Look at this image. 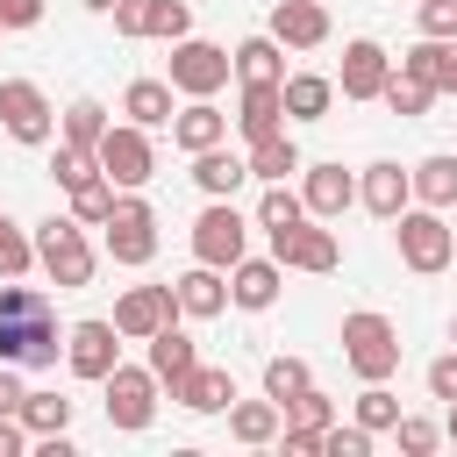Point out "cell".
Returning <instances> with one entry per match:
<instances>
[{
  "label": "cell",
  "mask_w": 457,
  "mask_h": 457,
  "mask_svg": "<svg viewBox=\"0 0 457 457\" xmlns=\"http://www.w3.org/2000/svg\"><path fill=\"white\" fill-rule=\"evenodd\" d=\"M278 107H286L278 79H250V93H243V129H250V136H264V129L278 121Z\"/></svg>",
  "instance_id": "obj_18"
},
{
  "label": "cell",
  "mask_w": 457,
  "mask_h": 457,
  "mask_svg": "<svg viewBox=\"0 0 457 457\" xmlns=\"http://www.w3.org/2000/svg\"><path fill=\"white\" fill-rule=\"evenodd\" d=\"M450 436H457V400H450Z\"/></svg>",
  "instance_id": "obj_50"
},
{
  "label": "cell",
  "mask_w": 457,
  "mask_h": 457,
  "mask_svg": "<svg viewBox=\"0 0 457 457\" xmlns=\"http://www.w3.org/2000/svg\"><path fill=\"white\" fill-rule=\"evenodd\" d=\"M193 250H200V264H236L243 257V214L236 207H207L193 221Z\"/></svg>",
  "instance_id": "obj_4"
},
{
  "label": "cell",
  "mask_w": 457,
  "mask_h": 457,
  "mask_svg": "<svg viewBox=\"0 0 457 457\" xmlns=\"http://www.w3.org/2000/svg\"><path fill=\"white\" fill-rule=\"evenodd\" d=\"M428 393L436 400H457V357H436L428 364Z\"/></svg>",
  "instance_id": "obj_43"
},
{
  "label": "cell",
  "mask_w": 457,
  "mask_h": 457,
  "mask_svg": "<svg viewBox=\"0 0 457 457\" xmlns=\"http://www.w3.org/2000/svg\"><path fill=\"white\" fill-rule=\"evenodd\" d=\"M64 129H71V143H79V150L107 136V129H100V107H93V100H71V114H64Z\"/></svg>",
  "instance_id": "obj_37"
},
{
  "label": "cell",
  "mask_w": 457,
  "mask_h": 457,
  "mask_svg": "<svg viewBox=\"0 0 457 457\" xmlns=\"http://www.w3.org/2000/svg\"><path fill=\"white\" fill-rule=\"evenodd\" d=\"M386 100H393L400 114H421V107H428V86H421V79H393V86H386Z\"/></svg>",
  "instance_id": "obj_40"
},
{
  "label": "cell",
  "mask_w": 457,
  "mask_h": 457,
  "mask_svg": "<svg viewBox=\"0 0 457 457\" xmlns=\"http://www.w3.org/2000/svg\"><path fill=\"white\" fill-rule=\"evenodd\" d=\"M14 271H29V243L0 221V278H14Z\"/></svg>",
  "instance_id": "obj_41"
},
{
  "label": "cell",
  "mask_w": 457,
  "mask_h": 457,
  "mask_svg": "<svg viewBox=\"0 0 457 457\" xmlns=\"http://www.w3.org/2000/svg\"><path fill=\"white\" fill-rule=\"evenodd\" d=\"M143 36H186V7H179V0H150Z\"/></svg>",
  "instance_id": "obj_36"
},
{
  "label": "cell",
  "mask_w": 457,
  "mask_h": 457,
  "mask_svg": "<svg viewBox=\"0 0 457 457\" xmlns=\"http://www.w3.org/2000/svg\"><path fill=\"white\" fill-rule=\"evenodd\" d=\"M0 414H21V378H14V364H0Z\"/></svg>",
  "instance_id": "obj_47"
},
{
  "label": "cell",
  "mask_w": 457,
  "mask_h": 457,
  "mask_svg": "<svg viewBox=\"0 0 457 457\" xmlns=\"http://www.w3.org/2000/svg\"><path fill=\"white\" fill-rule=\"evenodd\" d=\"M86 7H114V0H86Z\"/></svg>",
  "instance_id": "obj_51"
},
{
  "label": "cell",
  "mask_w": 457,
  "mask_h": 457,
  "mask_svg": "<svg viewBox=\"0 0 457 457\" xmlns=\"http://www.w3.org/2000/svg\"><path fill=\"white\" fill-rule=\"evenodd\" d=\"M0 114H7V129H14L21 143H43V136H50V107H43V93H36L29 79H7V86H0Z\"/></svg>",
  "instance_id": "obj_10"
},
{
  "label": "cell",
  "mask_w": 457,
  "mask_h": 457,
  "mask_svg": "<svg viewBox=\"0 0 457 457\" xmlns=\"http://www.w3.org/2000/svg\"><path fill=\"white\" fill-rule=\"evenodd\" d=\"M243 171H250V164H243V157H228V150H200V164H193V179H200L207 193H228Z\"/></svg>",
  "instance_id": "obj_25"
},
{
  "label": "cell",
  "mask_w": 457,
  "mask_h": 457,
  "mask_svg": "<svg viewBox=\"0 0 457 457\" xmlns=\"http://www.w3.org/2000/svg\"><path fill=\"white\" fill-rule=\"evenodd\" d=\"M36 14H43V0H0V21H7V29H29Z\"/></svg>",
  "instance_id": "obj_45"
},
{
  "label": "cell",
  "mask_w": 457,
  "mask_h": 457,
  "mask_svg": "<svg viewBox=\"0 0 457 457\" xmlns=\"http://www.w3.org/2000/svg\"><path fill=\"white\" fill-rule=\"evenodd\" d=\"M264 393L286 407L293 393H307V364H300V357H271V364H264Z\"/></svg>",
  "instance_id": "obj_28"
},
{
  "label": "cell",
  "mask_w": 457,
  "mask_h": 457,
  "mask_svg": "<svg viewBox=\"0 0 457 457\" xmlns=\"http://www.w3.org/2000/svg\"><path fill=\"white\" fill-rule=\"evenodd\" d=\"M293 164H300V150H293L278 129H264V136H257V150H250V171H264V179H286Z\"/></svg>",
  "instance_id": "obj_20"
},
{
  "label": "cell",
  "mask_w": 457,
  "mask_h": 457,
  "mask_svg": "<svg viewBox=\"0 0 457 457\" xmlns=\"http://www.w3.org/2000/svg\"><path fill=\"white\" fill-rule=\"evenodd\" d=\"M14 450H21V428H14L7 414H0V457H14Z\"/></svg>",
  "instance_id": "obj_48"
},
{
  "label": "cell",
  "mask_w": 457,
  "mask_h": 457,
  "mask_svg": "<svg viewBox=\"0 0 457 457\" xmlns=\"http://www.w3.org/2000/svg\"><path fill=\"white\" fill-rule=\"evenodd\" d=\"M50 171H57L64 186H79V179H93V171H86V150H79V143H71V150H57V164H50Z\"/></svg>",
  "instance_id": "obj_44"
},
{
  "label": "cell",
  "mask_w": 457,
  "mask_h": 457,
  "mask_svg": "<svg viewBox=\"0 0 457 457\" xmlns=\"http://www.w3.org/2000/svg\"><path fill=\"white\" fill-rule=\"evenodd\" d=\"M450 336H457V328H450Z\"/></svg>",
  "instance_id": "obj_52"
},
{
  "label": "cell",
  "mask_w": 457,
  "mask_h": 457,
  "mask_svg": "<svg viewBox=\"0 0 457 457\" xmlns=\"http://www.w3.org/2000/svg\"><path fill=\"white\" fill-rule=\"evenodd\" d=\"M43 264H50L57 286H86V278H93V250L79 243L71 221H43Z\"/></svg>",
  "instance_id": "obj_3"
},
{
  "label": "cell",
  "mask_w": 457,
  "mask_h": 457,
  "mask_svg": "<svg viewBox=\"0 0 457 457\" xmlns=\"http://www.w3.org/2000/svg\"><path fill=\"white\" fill-rule=\"evenodd\" d=\"M436 86H457V50H443V64H436Z\"/></svg>",
  "instance_id": "obj_49"
},
{
  "label": "cell",
  "mask_w": 457,
  "mask_h": 457,
  "mask_svg": "<svg viewBox=\"0 0 457 457\" xmlns=\"http://www.w3.org/2000/svg\"><path fill=\"white\" fill-rule=\"evenodd\" d=\"M400 257H407L414 271H443V264H450V228H443L436 214H407V221H400Z\"/></svg>",
  "instance_id": "obj_7"
},
{
  "label": "cell",
  "mask_w": 457,
  "mask_h": 457,
  "mask_svg": "<svg viewBox=\"0 0 457 457\" xmlns=\"http://www.w3.org/2000/svg\"><path fill=\"white\" fill-rule=\"evenodd\" d=\"M71 371L79 378H107L114 371V321H79L71 328Z\"/></svg>",
  "instance_id": "obj_11"
},
{
  "label": "cell",
  "mask_w": 457,
  "mask_h": 457,
  "mask_svg": "<svg viewBox=\"0 0 457 457\" xmlns=\"http://www.w3.org/2000/svg\"><path fill=\"white\" fill-rule=\"evenodd\" d=\"M236 71H243V79H278V50H271L264 36L243 43V50H236Z\"/></svg>",
  "instance_id": "obj_33"
},
{
  "label": "cell",
  "mask_w": 457,
  "mask_h": 457,
  "mask_svg": "<svg viewBox=\"0 0 457 457\" xmlns=\"http://www.w3.org/2000/svg\"><path fill=\"white\" fill-rule=\"evenodd\" d=\"M414 186H421L428 200H457V157H428V164L414 171Z\"/></svg>",
  "instance_id": "obj_31"
},
{
  "label": "cell",
  "mask_w": 457,
  "mask_h": 457,
  "mask_svg": "<svg viewBox=\"0 0 457 457\" xmlns=\"http://www.w3.org/2000/svg\"><path fill=\"white\" fill-rule=\"evenodd\" d=\"M271 293H278V271L271 264H243L236 271V300L243 307H271Z\"/></svg>",
  "instance_id": "obj_30"
},
{
  "label": "cell",
  "mask_w": 457,
  "mask_h": 457,
  "mask_svg": "<svg viewBox=\"0 0 457 457\" xmlns=\"http://www.w3.org/2000/svg\"><path fill=\"white\" fill-rule=\"evenodd\" d=\"M271 250H278L286 264H307V271H328V264H336V236H328V228H300V221L278 228Z\"/></svg>",
  "instance_id": "obj_13"
},
{
  "label": "cell",
  "mask_w": 457,
  "mask_h": 457,
  "mask_svg": "<svg viewBox=\"0 0 457 457\" xmlns=\"http://www.w3.org/2000/svg\"><path fill=\"white\" fill-rule=\"evenodd\" d=\"M343 93H350V100L386 93V50H378V43H350V57H343Z\"/></svg>",
  "instance_id": "obj_15"
},
{
  "label": "cell",
  "mask_w": 457,
  "mask_h": 457,
  "mask_svg": "<svg viewBox=\"0 0 457 457\" xmlns=\"http://www.w3.org/2000/svg\"><path fill=\"white\" fill-rule=\"evenodd\" d=\"M171 79H179L186 93H214V86L228 79V57H221L214 43H186V50L171 57Z\"/></svg>",
  "instance_id": "obj_12"
},
{
  "label": "cell",
  "mask_w": 457,
  "mask_h": 457,
  "mask_svg": "<svg viewBox=\"0 0 457 457\" xmlns=\"http://www.w3.org/2000/svg\"><path fill=\"white\" fill-rule=\"evenodd\" d=\"M171 300H179L186 314H221V278H214V271H186Z\"/></svg>",
  "instance_id": "obj_22"
},
{
  "label": "cell",
  "mask_w": 457,
  "mask_h": 457,
  "mask_svg": "<svg viewBox=\"0 0 457 457\" xmlns=\"http://www.w3.org/2000/svg\"><path fill=\"white\" fill-rule=\"evenodd\" d=\"M357 421H364V428H393V421H400V400H393V393L371 378V393L357 400Z\"/></svg>",
  "instance_id": "obj_32"
},
{
  "label": "cell",
  "mask_w": 457,
  "mask_h": 457,
  "mask_svg": "<svg viewBox=\"0 0 457 457\" xmlns=\"http://www.w3.org/2000/svg\"><path fill=\"white\" fill-rule=\"evenodd\" d=\"M271 29H278L286 43H321V36H328V14H321L314 0H278Z\"/></svg>",
  "instance_id": "obj_16"
},
{
  "label": "cell",
  "mask_w": 457,
  "mask_h": 457,
  "mask_svg": "<svg viewBox=\"0 0 457 457\" xmlns=\"http://www.w3.org/2000/svg\"><path fill=\"white\" fill-rule=\"evenodd\" d=\"M107 243H114V257H121V264H143V257L157 250V236H150V207H143V200L107 207Z\"/></svg>",
  "instance_id": "obj_6"
},
{
  "label": "cell",
  "mask_w": 457,
  "mask_h": 457,
  "mask_svg": "<svg viewBox=\"0 0 457 457\" xmlns=\"http://www.w3.org/2000/svg\"><path fill=\"white\" fill-rule=\"evenodd\" d=\"M321 450H328V457H364V450H371V428H364V421H357V428H321Z\"/></svg>",
  "instance_id": "obj_39"
},
{
  "label": "cell",
  "mask_w": 457,
  "mask_h": 457,
  "mask_svg": "<svg viewBox=\"0 0 457 457\" xmlns=\"http://www.w3.org/2000/svg\"><path fill=\"white\" fill-rule=\"evenodd\" d=\"M171 286H136L121 307H114V336H157L164 321H171Z\"/></svg>",
  "instance_id": "obj_8"
},
{
  "label": "cell",
  "mask_w": 457,
  "mask_h": 457,
  "mask_svg": "<svg viewBox=\"0 0 457 457\" xmlns=\"http://www.w3.org/2000/svg\"><path fill=\"white\" fill-rule=\"evenodd\" d=\"M257 221L278 236V228H293V221H300V200H293L286 186H271V193H264V207H257Z\"/></svg>",
  "instance_id": "obj_34"
},
{
  "label": "cell",
  "mask_w": 457,
  "mask_h": 457,
  "mask_svg": "<svg viewBox=\"0 0 457 457\" xmlns=\"http://www.w3.org/2000/svg\"><path fill=\"white\" fill-rule=\"evenodd\" d=\"M100 171L121 179V186H143V179H150V143H143L136 129H107V136H100Z\"/></svg>",
  "instance_id": "obj_9"
},
{
  "label": "cell",
  "mask_w": 457,
  "mask_h": 457,
  "mask_svg": "<svg viewBox=\"0 0 457 457\" xmlns=\"http://www.w3.org/2000/svg\"><path fill=\"white\" fill-rule=\"evenodd\" d=\"M107 421L114 428H150V371H129V364L107 371Z\"/></svg>",
  "instance_id": "obj_5"
},
{
  "label": "cell",
  "mask_w": 457,
  "mask_h": 457,
  "mask_svg": "<svg viewBox=\"0 0 457 457\" xmlns=\"http://www.w3.org/2000/svg\"><path fill=\"white\" fill-rule=\"evenodd\" d=\"M21 421H29L36 436H57V428L71 421V400H57V393H21Z\"/></svg>",
  "instance_id": "obj_23"
},
{
  "label": "cell",
  "mask_w": 457,
  "mask_h": 457,
  "mask_svg": "<svg viewBox=\"0 0 457 457\" xmlns=\"http://www.w3.org/2000/svg\"><path fill=\"white\" fill-rule=\"evenodd\" d=\"M171 393H179L186 407L214 414V407H228V400H236V378H228V371H214V364H193L186 378H171Z\"/></svg>",
  "instance_id": "obj_14"
},
{
  "label": "cell",
  "mask_w": 457,
  "mask_h": 457,
  "mask_svg": "<svg viewBox=\"0 0 457 457\" xmlns=\"http://www.w3.org/2000/svg\"><path fill=\"white\" fill-rule=\"evenodd\" d=\"M129 114H136V121H164V114H171V86L136 79V86H129Z\"/></svg>",
  "instance_id": "obj_29"
},
{
  "label": "cell",
  "mask_w": 457,
  "mask_h": 457,
  "mask_svg": "<svg viewBox=\"0 0 457 457\" xmlns=\"http://www.w3.org/2000/svg\"><path fill=\"white\" fill-rule=\"evenodd\" d=\"M393 428H400V450H428V443H436L428 421H393Z\"/></svg>",
  "instance_id": "obj_46"
},
{
  "label": "cell",
  "mask_w": 457,
  "mask_h": 457,
  "mask_svg": "<svg viewBox=\"0 0 457 457\" xmlns=\"http://www.w3.org/2000/svg\"><path fill=\"white\" fill-rule=\"evenodd\" d=\"M179 143H186L193 157L214 150V143H221V114H214V107H186V114H179Z\"/></svg>",
  "instance_id": "obj_24"
},
{
  "label": "cell",
  "mask_w": 457,
  "mask_h": 457,
  "mask_svg": "<svg viewBox=\"0 0 457 457\" xmlns=\"http://www.w3.org/2000/svg\"><path fill=\"white\" fill-rule=\"evenodd\" d=\"M278 93H286V114H321V107H328V79H314V71L286 79Z\"/></svg>",
  "instance_id": "obj_27"
},
{
  "label": "cell",
  "mask_w": 457,
  "mask_h": 457,
  "mask_svg": "<svg viewBox=\"0 0 457 457\" xmlns=\"http://www.w3.org/2000/svg\"><path fill=\"white\" fill-rule=\"evenodd\" d=\"M193 371V336H179L171 321L150 336V378H186Z\"/></svg>",
  "instance_id": "obj_17"
},
{
  "label": "cell",
  "mask_w": 457,
  "mask_h": 457,
  "mask_svg": "<svg viewBox=\"0 0 457 457\" xmlns=\"http://www.w3.org/2000/svg\"><path fill=\"white\" fill-rule=\"evenodd\" d=\"M364 200H371V214H400V200H407V171L400 164H371V179H364Z\"/></svg>",
  "instance_id": "obj_19"
},
{
  "label": "cell",
  "mask_w": 457,
  "mask_h": 457,
  "mask_svg": "<svg viewBox=\"0 0 457 457\" xmlns=\"http://www.w3.org/2000/svg\"><path fill=\"white\" fill-rule=\"evenodd\" d=\"M228 428H236L243 443H264V436L278 428V400H243V407L228 414Z\"/></svg>",
  "instance_id": "obj_26"
},
{
  "label": "cell",
  "mask_w": 457,
  "mask_h": 457,
  "mask_svg": "<svg viewBox=\"0 0 457 457\" xmlns=\"http://www.w3.org/2000/svg\"><path fill=\"white\" fill-rule=\"evenodd\" d=\"M71 207H79L86 221H107V207H114V193H107L100 179H79V186H71Z\"/></svg>",
  "instance_id": "obj_38"
},
{
  "label": "cell",
  "mask_w": 457,
  "mask_h": 457,
  "mask_svg": "<svg viewBox=\"0 0 457 457\" xmlns=\"http://www.w3.org/2000/svg\"><path fill=\"white\" fill-rule=\"evenodd\" d=\"M421 29H428V36H450V29H457V0H428V7H421Z\"/></svg>",
  "instance_id": "obj_42"
},
{
  "label": "cell",
  "mask_w": 457,
  "mask_h": 457,
  "mask_svg": "<svg viewBox=\"0 0 457 457\" xmlns=\"http://www.w3.org/2000/svg\"><path fill=\"white\" fill-rule=\"evenodd\" d=\"M343 343H350V364H357L364 378H386V371L400 364V336H393L386 314H350V321H343Z\"/></svg>",
  "instance_id": "obj_2"
},
{
  "label": "cell",
  "mask_w": 457,
  "mask_h": 457,
  "mask_svg": "<svg viewBox=\"0 0 457 457\" xmlns=\"http://www.w3.org/2000/svg\"><path fill=\"white\" fill-rule=\"evenodd\" d=\"M350 200V179H343V164H314V179H307V207L314 214H336Z\"/></svg>",
  "instance_id": "obj_21"
},
{
  "label": "cell",
  "mask_w": 457,
  "mask_h": 457,
  "mask_svg": "<svg viewBox=\"0 0 457 457\" xmlns=\"http://www.w3.org/2000/svg\"><path fill=\"white\" fill-rule=\"evenodd\" d=\"M286 414H293V428H328V414H336V407L307 386V393H293V400H286Z\"/></svg>",
  "instance_id": "obj_35"
},
{
  "label": "cell",
  "mask_w": 457,
  "mask_h": 457,
  "mask_svg": "<svg viewBox=\"0 0 457 457\" xmlns=\"http://www.w3.org/2000/svg\"><path fill=\"white\" fill-rule=\"evenodd\" d=\"M0 364H57V307L36 286H0Z\"/></svg>",
  "instance_id": "obj_1"
}]
</instances>
